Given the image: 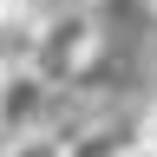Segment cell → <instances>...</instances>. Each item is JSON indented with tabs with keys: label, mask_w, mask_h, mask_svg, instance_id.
Instances as JSON below:
<instances>
[{
	"label": "cell",
	"mask_w": 157,
	"mask_h": 157,
	"mask_svg": "<svg viewBox=\"0 0 157 157\" xmlns=\"http://www.w3.org/2000/svg\"><path fill=\"white\" fill-rule=\"evenodd\" d=\"M105 46V26L92 20V7H52L39 20V46H33V72L46 78L52 92H66L78 72H85V59Z\"/></svg>",
	"instance_id": "6da1fadb"
},
{
	"label": "cell",
	"mask_w": 157,
	"mask_h": 157,
	"mask_svg": "<svg viewBox=\"0 0 157 157\" xmlns=\"http://www.w3.org/2000/svg\"><path fill=\"white\" fill-rule=\"evenodd\" d=\"M52 105H59V92H52V85H46L33 66L0 72V137L46 131V124H52Z\"/></svg>",
	"instance_id": "7a4b0ae2"
},
{
	"label": "cell",
	"mask_w": 157,
	"mask_h": 157,
	"mask_svg": "<svg viewBox=\"0 0 157 157\" xmlns=\"http://www.w3.org/2000/svg\"><path fill=\"white\" fill-rule=\"evenodd\" d=\"M131 144H137V124L118 131L111 118H85V124L66 131V157H124Z\"/></svg>",
	"instance_id": "3957f363"
},
{
	"label": "cell",
	"mask_w": 157,
	"mask_h": 157,
	"mask_svg": "<svg viewBox=\"0 0 157 157\" xmlns=\"http://www.w3.org/2000/svg\"><path fill=\"white\" fill-rule=\"evenodd\" d=\"M39 20H46V13H26V7H7V13H0V72H20V66H33Z\"/></svg>",
	"instance_id": "277c9868"
},
{
	"label": "cell",
	"mask_w": 157,
	"mask_h": 157,
	"mask_svg": "<svg viewBox=\"0 0 157 157\" xmlns=\"http://www.w3.org/2000/svg\"><path fill=\"white\" fill-rule=\"evenodd\" d=\"M66 131L72 124H46V131H26V137H7L0 157H66Z\"/></svg>",
	"instance_id": "5b68a950"
},
{
	"label": "cell",
	"mask_w": 157,
	"mask_h": 157,
	"mask_svg": "<svg viewBox=\"0 0 157 157\" xmlns=\"http://www.w3.org/2000/svg\"><path fill=\"white\" fill-rule=\"evenodd\" d=\"M124 157H157V151H144V144H131V151H124Z\"/></svg>",
	"instance_id": "8992f818"
},
{
	"label": "cell",
	"mask_w": 157,
	"mask_h": 157,
	"mask_svg": "<svg viewBox=\"0 0 157 157\" xmlns=\"http://www.w3.org/2000/svg\"><path fill=\"white\" fill-rule=\"evenodd\" d=\"M52 7H78V0H52Z\"/></svg>",
	"instance_id": "52a82bcc"
},
{
	"label": "cell",
	"mask_w": 157,
	"mask_h": 157,
	"mask_svg": "<svg viewBox=\"0 0 157 157\" xmlns=\"http://www.w3.org/2000/svg\"><path fill=\"white\" fill-rule=\"evenodd\" d=\"M7 7H13V0H0V13H7Z\"/></svg>",
	"instance_id": "ba28073f"
},
{
	"label": "cell",
	"mask_w": 157,
	"mask_h": 157,
	"mask_svg": "<svg viewBox=\"0 0 157 157\" xmlns=\"http://www.w3.org/2000/svg\"><path fill=\"white\" fill-rule=\"evenodd\" d=\"M144 7H151V13H157V0H144Z\"/></svg>",
	"instance_id": "9c48e42d"
}]
</instances>
